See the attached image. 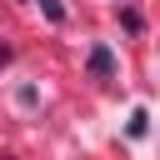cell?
I'll use <instances>...</instances> for the list:
<instances>
[{
    "label": "cell",
    "instance_id": "cell-1",
    "mask_svg": "<svg viewBox=\"0 0 160 160\" xmlns=\"http://www.w3.org/2000/svg\"><path fill=\"white\" fill-rule=\"evenodd\" d=\"M110 70H115V55H110V45H95V50H90V75H100V80H105Z\"/></svg>",
    "mask_w": 160,
    "mask_h": 160
},
{
    "label": "cell",
    "instance_id": "cell-2",
    "mask_svg": "<svg viewBox=\"0 0 160 160\" xmlns=\"http://www.w3.org/2000/svg\"><path fill=\"white\" fill-rule=\"evenodd\" d=\"M40 5H45V15H50V20H65V10H60V0H40Z\"/></svg>",
    "mask_w": 160,
    "mask_h": 160
}]
</instances>
